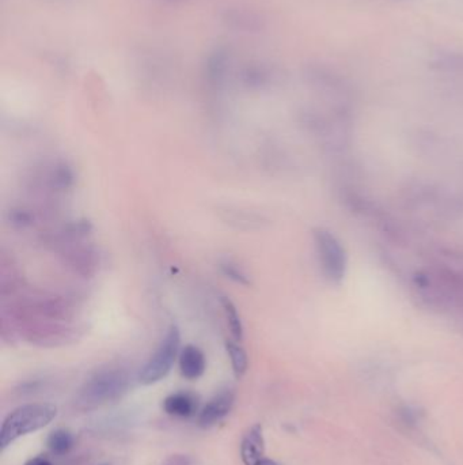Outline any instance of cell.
Returning <instances> with one entry per match:
<instances>
[{
  "instance_id": "6da1fadb",
  "label": "cell",
  "mask_w": 463,
  "mask_h": 465,
  "mask_svg": "<svg viewBox=\"0 0 463 465\" xmlns=\"http://www.w3.org/2000/svg\"><path fill=\"white\" fill-rule=\"evenodd\" d=\"M131 385V375L120 366L105 367L86 380L76 394L80 410H94L120 399Z\"/></svg>"
},
{
  "instance_id": "7a4b0ae2",
  "label": "cell",
  "mask_w": 463,
  "mask_h": 465,
  "mask_svg": "<svg viewBox=\"0 0 463 465\" xmlns=\"http://www.w3.org/2000/svg\"><path fill=\"white\" fill-rule=\"evenodd\" d=\"M57 415V407L49 403H31L15 408L6 416L0 429V449L6 450L14 441L26 434L34 433L45 426Z\"/></svg>"
},
{
  "instance_id": "3957f363",
  "label": "cell",
  "mask_w": 463,
  "mask_h": 465,
  "mask_svg": "<svg viewBox=\"0 0 463 465\" xmlns=\"http://www.w3.org/2000/svg\"><path fill=\"white\" fill-rule=\"evenodd\" d=\"M181 352V331L175 324H171L165 336L142 367L139 381L143 385H152L163 380L174 366Z\"/></svg>"
},
{
  "instance_id": "277c9868",
  "label": "cell",
  "mask_w": 463,
  "mask_h": 465,
  "mask_svg": "<svg viewBox=\"0 0 463 465\" xmlns=\"http://www.w3.org/2000/svg\"><path fill=\"white\" fill-rule=\"evenodd\" d=\"M319 262L328 278L332 280H340L345 269V256L339 241L326 230L316 231Z\"/></svg>"
},
{
  "instance_id": "5b68a950",
  "label": "cell",
  "mask_w": 463,
  "mask_h": 465,
  "mask_svg": "<svg viewBox=\"0 0 463 465\" xmlns=\"http://www.w3.org/2000/svg\"><path fill=\"white\" fill-rule=\"evenodd\" d=\"M234 392L230 389L220 392L214 399L210 400V403L201 410L200 415L197 417L198 426L203 429H210L215 426L223 417L228 415L234 406Z\"/></svg>"
},
{
  "instance_id": "8992f818",
  "label": "cell",
  "mask_w": 463,
  "mask_h": 465,
  "mask_svg": "<svg viewBox=\"0 0 463 465\" xmlns=\"http://www.w3.org/2000/svg\"><path fill=\"white\" fill-rule=\"evenodd\" d=\"M66 259L75 272L86 278L93 275L99 264V255L96 248L90 245H78L70 248L66 253Z\"/></svg>"
},
{
  "instance_id": "52a82bcc",
  "label": "cell",
  "mask_w": 463,
  "mask_h": 465,
  "mask_svg": "<svg viewBox=\"0 0 463 465\" xmlns=\"http://www.w3.org/2000/svg\"><path fill=\"white\" fill-rule=\"evenodd\" d=\"M178 364L182 377H185L186 380L200 378L207 369V359L204 352L193 344H188L181 348Z\"/></svg>"
},
{
  "instance_id": "ba28073f",
  "label": "cell",
  "mask_w": 463,
  "mask_h": 465,
  "mask_svg": "<svg viewBox=\"0 0 463 465\" xmlns=\"http://www.w3.org/2000/svg\"><path fill=\"white\" fill-rule=\"evenodd\" d=\"M264 436L261 424H253L241 442V457L244 465H256L264 459Z\"/></svg>"
},
{
  "instance_id": "9c48e42d",
  "label": "cell",
  "mask_w": 463,
  "mask_h": 465,
  "mask_svg": "<svg viewBox=\"0 0 463 465\" xmlns=\"http://www.w3.org/2000/svg\"><path fill=\"white\" fill-rule=\"evenodd\" d=\"M163 410L169 415L189 417L197 411V397L191 392H177L163 400Z\"/></svg>"
},
{
  "instance_id": "30bf717a",
  "label": "cell",
  "mask_w": 463,
  "mask_h": 465,
  "mask_svg": "<svg viewBox=\"0 0 463 465\" xmlns=\"http://www.w3.org/2000/svg\"><path fill=\"white\" fill-rule=\"evenodd\" d=\"M220 305L226 317V322L227 327L230 329V334L233 336L234 341L237 342H242L244 339V322L242 318L238 313V309L235 306V303L228 298V296H220Z\"/></svg>"
},
{
  "instance_id": "8fae6325",
  "label": "cell",
  "mask_w": 463,
  "mask_h": 465,
  "mask_svg": "<svg viewBox=\"0 0 463 465\" xmlns=\"http://www.w3.org/2000/svg\"><path fill=\"white\" fill-rule=\"evenodd\" d=\"M49 185L54 191H67L75 183V174L73 168L66 162L56 164L48 176Z\"/></svg>"
},
{
  "instance_id": "7c38bea8",
  "label": "cell",
  "mask_w": 463,
  "mask_h": 465,
  "mask_svg": "<svg viewBox=\"0 0 463 465\" xmlns=\"http://www.w3.org/2000/svg\"><path fill=\"white\" fill-rule=\"evenodd\" d=\"M226 351L230 357V362L235 377L241 378L249 367V358L244 347L237 341H227Z\"/></svg>"
},
{
  "instance_id": "4fadbf2b",
  "label": "cell",
  "mask_w": 463,
  "mask_h": 465,
  "mask_svg": "<svg viewBox=\"0 0 463 465\" xmlns=\"http://www.w3.org/2000/svg\"><path fill=\"white\" fill-rule=\"evenodd\" d=\"M218 267H219L221 275L226 276L227 279L233 280L234 283L241 285V286H250L251 285L250 275L237 262H234L231 259H223V260H220Z\"/></svg>"
},
{
  "instance_id": "5bb4252c",
  "label": "cell",
  "mask_w": 463,
  "mask_h": 465,
  "mask_svg": "<svg viewBox=\"0 0 463 465\" xmlns=\"http://www.w3.org/2000/svg\"><path fill=\"white\" fill-rule=\"evenodd\" d=\"M49 450L54 455H66L73 448L75 438L73 433L64 429H59L50 433L48 437Z\"/></svg>"
},
{
  "instance_id": "9a60e30c",
  "label": "cell",
  "mask_w": 463,
  "mask_h": 465,
  "mask_svg": "<svg viewBox=\"0 0 463 465\" xmlns=\"http://www.w3.org/2000/svg\"><path fill=\"white\" fill-rule=\"evenodd\" d=\"M10 220L14 226H18V227H26V226H30L33 223V215L26 211V210H13L10 213Z\"/></svg>"
},
{
  "instance_id": "2e32d148",
  "label": "cell",
  "mask_w": 463,
  "mask_h": 465,
  "mask_svg": "<svg viewBox=\"0 0 463 465\" xmlns=\"http://www.w3.org/2000/svg\"><path fill=\"white\" fill-rule=\"evenodd\" d=\"M162 465H193V460L186 455H172Z\"/></svg>"
},
{
  "instance_id": "e0dca14e",
  "label": "cell",
  "mask_w": 463,
  "mask_h": 465,
  "mask_svg": "<svg viewBox=\"0 0 463 465\" xmlns=\"http://www.w3.org/2000/svg\"><path fill=\"white\" fill-rule=\"evenodd\" d=\"M24 465H53L52 462L47 459V457H43V456H37V457H33L30 459L27 463Z\"/></svg>"
},
{
  "instance_id": "ac0fdd59",
  "label": "cell",
  "mask_w": 463,
  "mask_h": 465,
  "mask_svg": "<svg viewBox=\"0 0 463 465\" xmlns=\"http://www.w3.org/2000/svg\"><path fill=\"white\" fill-rule=\"evenodd\" d=\"M256 465H280L277 464L276 462H273V460H270V459H263V460H260L258 463Z\"/></svg>"
}]
</instances>
